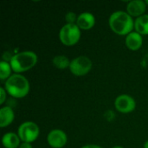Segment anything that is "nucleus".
<instances>
[{"label": "nucleus", "mask_w": 148, "mask_h": 148, "mask_svg": "<svg viewBox=\"0 0 148 148\" xmlns=\"http://www.w3.org/2000/svg\"><path fill=\"white\" fill-rule=\"evenodd\" d=\"M93 67V62L91 59L86 56H79L71 60L69 65L70 73L76 76L81 77L88 75Z\"/></svg>", "instance_id": "423d86ee"}, {"label": "nucleus", "mask_w": 148, "mask_h": 148, "mask_svg": "<svg viewBox=\"0 0 148 148\" xmlns=\"http://www.w3.org/2000/svg\"><path fill=\"white\" fill-rule=\"evenodd\" d=\"M19 148H33V146L31 143H27V142H22Z\"/></svg>", "instance_id": "6ab92c4d"}, {"label": "nucleus", "mask_w": 148, "mask_h": 148, "mask_svg": "<svg viewBox=\"0 0 148 148\" xmlns=\"http://www.w3.org/2000/svg\"><path fill=\"white\" fill-rule=\"evenodd\" d=\"M70 60L68 56L65 55H57L53 57L52 59V64L53 66L60 70H64L67 69H69L70 65Z\"/></svg>", "instance_id": "2eb2a0df"}, {"label": "nucleus", "mask_w": 148, "mask_h": 148, "mask_svg": "<svg viewBox=\"0 0 148 148\" xmlns=\"http://www.w3.org/2000/svg\"><path fill=\"white\" fill-rule=\"evenodd\" d=\"M143 148H148V140H147V141L144 143V145H143Z\"/></svg>", "instance_id": "412c9836"}, {"label": "nucleus", "mask_w": 148, "mask_h": 148, "mask_svg": "<svg viewBox=\"0 0 148 148\" xmlns=\"http://www.w3.org/2000/svg\"><path fill=\"white\" fill-rule=\"evenodd\" d=\"M7 92L6 90L4 89L3 87H1L0 88V105H3L5 101L7 100Z\"/></svg>", "instance_id": "a211bd4d"}, {"label": "nucleus", "mask_w": 148, "mask_h": 148, "mask_svg": "<svg viewBox=\"0 0 148 148\" xmlns=\"http://www.w3.org/2000/svg\"><path fill=\"white\" fill-rule=\"evenodd\" d=\"M110 29L116 35L127 36L134 29V20L127 11H114L108 18Z\"/></svg>", "instance_id": "f257e3e1"}, {"label": "nucleus", "mask_w": 148, "mask_h": 148, "mask_svg": "<svg viewBox=\"0 0 148 148\" xmlns=\"http://www.w3.org/2000/svg\"><path fill=\"white\" fill-rule=\"evenodd\" d=\"M58 36L62 44L72 47L79 42L82 36V30L76 23H66L60 29Z\"/></svg>", "instance_id": "20e7f679"}, {"label": "nucleus", "mask_w": 148, "mask_h": 148, "mask_svg": "<svg viewBox=\"0 0 148 148\" xmlns=\"http://www.w3.org/2000/svg\"><path fill=\"white\" fill-rule=\"evenodd\" d=\"M114 105L116 111L123 114H127L135 110L136 101L132 95L122 94L115 98Z\"/></svg>", "instance_id": "0eeeda50"}, {"label": "nucleus", "mask_w": 148, "mask_h": 148, "mask_svg": "<svg viewBox=\"0 0 148 148\" xmlns=\"http://www.w3.org/2000/svg\"><path fill=\"white\" fill-rule=\"evenodd\" d=\"M126 47L131 51H138L143 45V36L134 30L125 37Z\"/></svg>", "instance_id": "9b49d317"}, {"label": "nucleus", "mask_w": 148, "mask_h": 148, "mask_svg": "<svg viewBox=\"0 0 148 148\" xmlns=\"http://www.w3.org/2000/svg\"><path fill=\"white\" fill-rule=\"evenodd\" d=\"M47 143L51 148H63L68 143V135L62 129H52L47 134Z\"/></svg>", "instance_id": "6e6552de"}, {"label": "nucleus", "mask_w": 148, "mask_h": 148, "mask_svg": "<svg viewBox=\"0 0 148 148\" xmlns=\"http://www.w3.org/2000/svg\"><path fill=\"white\" fill-rule=\"evenodd\" d=\"M78 15H76L74 11H69L65 15V21L67 23H76Z\"/></svg>", "instance_id": "f3484780"}, {"label": "nucleus", "mask_w": 148, "mask_h": 148, "mask_svg": "<svg viewBox=\"0 0 148 148\" xmlns=\"http://www.w3.org/2000/svg\"><path fill=\"white\" fill-rule=\"evenodd\" d=\"M15 120V113L11 107L3 106L0 108V127L5 128L11 125Z\"/></svg>", "instance_id": "f8f14e48"}, {"label": "nucleus", "mask_w": 148, "mask_h": 148, "mask_svg": "<svg viewBox=\"0 0 148 148\" xmlns=\"http://www.w3.org/2000/svg\"><path fill=\"white\" fill-rule=\"evenodd\" d=\"M112 148H124L123 147H121V146H114V147H113Z\"/></svg>", "instance_id": "4be33fe9"}, {"label": "nucleus", "mask_w": 148, "mask_h": 148, "mask_svg": "<svg viewBox=\"0 0 148 148\" xmlns=\"http://www.w3.org/2000/svg\"><path fill=\"white\" fill-rule=\"evenodd\" d=\"M146 3H147V5L148 6V0H146Z\"/></svg>", "instance_id": "5701e85b"}, {"label": "nucleus", "mask_w": 148, "mask_h": 148, "mask_svg": "<svg viewBox=\"0 0 148 148\" xmlns=\"http://www.w3.org/2000/svg\"><path fill=\"white\" fill-rule=\"evenodd\" d=\"M81 148H103V147H101V146L96 145V144H88V145H85V146L82 147Z\"/></svg>", "instance_id": "aec40b11"}, {"label": "nucleus", "mask_w": 148, "mask_h": 148, "mask_svg": "<svg viewBox=\"0 0 148 148\" xmlns=\"http://www.w3.org/2000/svg\"><path fill=\"white\" fill-rule=\"evenodd\" d=\"M38 62L37 55L31 50H25L16 53L9 62L15 74H23L34 68Z\"/></svg>", "instance_id": "7ed1b4c3"}, {"label": "nucleus", "mask_w": 148, "mask_h": 148, "mask_svg": "<svg viewBox=\"0 0 148 148\" xmlns=\"http://www.w3.org/2000/svg\"><path fill=\"white\" fill-rule=\"evenodd\" d=\"M96 19L93 13L88 11L82 12L78 15L76 24L81 29V30H89L93 29L95 25Z\"/></svg>", "instance_id": "9d476101"}, {"label": "nucleus", "mask_w": 148, "mask_h": 148, "mask_svg": "<svg viewBox=\"0 0 148 148\" xmlns=\"http://www.w3.org/2000/svg\"><path fill=\"white\" fill-rule=\"evenodd\" d=\"M147 3L144 0H132L127 4V12L132 17H140L145 15L147 10Z\"/></svg>", "instance_id": "1a4fd4ad"}, {"label": "nucleus", "mask_w": 148, "mask_h": 148, "mask_svg": "<svg viewBox=\"0 0 148 148\" xmlns=\"http://www.w3.org/2000/svg\"><path fill=\"white\" fill-rule=\"evenodd\" d=\"M3 88L7 94L15 99H23L26 97L30 90L29 80L22 74H13L4 82Z\"/></svg>", "instance_id": "f03ea898"}, {"label": "nucleus", "mask_w": 148, "mask_h": 148, "mask_svg": "<svg viewBox=\"0 0 148 148\" xmlns=\"http://www.w3.org/2000/svg\"><path fill=\"white\" fill-rule=\"evenodd\" d=\"M22 142L33 143L40 135V128L34 121H24L19 125L16 133Z\"/></svg>", "instance_id": "39448f33"}, {"label": "nucleus", "mask_w": 148, "mask_h": 148, "mask_svg": "<svg viewBox=\"0 0 148 148\" xmlns=\"http://www.w3.org/2000/svg\"><path fill=\"white\" fill-rule=\"evenodd\" d=\"M12 68L10 63L8 61L2 60L0 62V80L2 82H5L8 80L13 74H12Z\"/></svg>", "instance_id": "dca6fc26"}, {"label": "nucleus", "mask_w": 148, "mask_h": 148, "mask_svg": "<svg viewBox=\"0 0 148 148\" xmlns=\"http://www.w3.org/2000/svg\"><path fill=\"white\" fill-rule=\"evenodd\" d=\"M134 30L141 36H147L148 14H145L134 20Z\"/></svg>", "instance_id": "4468645a"}, {"label": "nucleus", "mask_w": 148, "mask_h": 148, "mask_svg": "<svg viewBox=\"0 0 148 148\" xmlns=\"http://www.w3.org/2000/svg\"><path fill=\"white\" fill-rule=\"evenodd\" d=\"M21 143L18 134L13 132L5 133L2 137V145L4 148H19Z\"/></svg>", "instance_id": "ddd939ff"}]
</instances>
